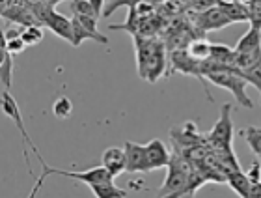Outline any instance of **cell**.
Returning a JSON list of instances; mask_svg holds the SVG:
<instances>
[{"label": "cell", "instance_id": "1", "mask_svg": "<svg viewBox=\"0 0 261 198\" xmlns=\"http://www.w3.org/2000/svg\"><path fill=\"white\" fill-rule=\"evenodd\" d=\"M136 53V69L144 81L149 84L157 83L166 69V43L159 38L133 36Z\"/></svg>", "mask_w": 261, "mask_h": 198}, {"label": "cell", "instance_id": "2", "mask_svg": "<svg viewBox=\"0 0 261 198\" xmlns=\"http://www.w3.org/2000/svg\"><path fill=\"white\" fill-rule=\"evenodd\" d=\"M196 166L185 155L174 152L168 165L166 180L159 189V198H192L191 193V174Z\"/></svg>", "mask_w": 261, "mask_h": 198}, {"label": "cell", "instance_id": "3", "mask_svg": "<svg viewBox=\"0 0 261 198\" xmlns=\"http://www.w3.org/2000/svg\"><path fill=\"white\" fill-rule=\"evenodd\" d=\"M207 83H213L218 88H226L235 95L237 103L245 109H254V103L250 101L248 94H246V83L245 79L239 75V69H213V71L205 73Z\"/></svg>", "mask_w": 261, "mask_h": 198}, {"label": "cell", "instance_id": "4", "mask_svg": "<svg viewBox=\"0 0 261 198\" xmlns=\"http://www.w3.org/2000/svg\"><path fill=\"white\" fill-rule=\"evenodd\" d=\"M231 140H233V123H231V105L226 103L220 109V118L213 129L207 133V142L211 152H224L231 150Z\"/></svg>", "mask_w": 261, "mask_h": 198}, {"label": "cell", "instance_id": "5", "mask_svg": "<svg viewBox=\"0 0 261 198\" xmlns=\"http://www.w3.org/2000/svg\"><path fill=\"white\" fill-rule=\"evenodd\" d=\"M170 67H172V71H177V73H181V75H189V77L198 79L201 83V86L205 88L207 99L213 101L211 94H209V90H207V79L203 77V71H201V62L194 60V58L189 55V51L187 49L172 51V53H170Z\"/></svg>", "mask_w": 261, "mask_h": 198}, {"label": "cell", "instance_id": "6", "mask_svg": "<svg viewBox=\"0 0 261 198\" xmlns=\"http://www.w3.org/2000/svg\"><path fill=\"white\" fill-rule=\"evenodd\" d=\"M189 19L196 27V30L200 34L205 36V32H215V30H220L224 27H229L233 22L229 21V17L222 11L220 6L217 8H211V10L200 11V13H192L189 11Z\"/></svg>", "mask_w": 261, "mask_h": 198}, {"label": "cell", "instance_id": "7", "mask_svg": "<svg viewBox=\"0 0 261 198\" xmlns=\"http://www.w3.org/2000/svg\"><path fill=\"white\" fill-rule=\"evenodd\" d=\"M170 137H172V142H174V150L179 152V154L183 150L192 148V146H209L207 135H201L198 131V126L194 121H187L181 127H172Z\"/></svg>", "mask_w": 261, "mask_h": 198}, {"label": "cell", "instance_id": "8", "mask_svg": "<svg viewBox=\"0 0 261 198\" xmlns=\"http://www.w3.org/2000/svg\"><path fill=\"white\" fill-rule=\"evenodd\" d=\"M2 110H4L6 116H10L11 120L15 121L17 129L21 131V137H22V155H24V161H27L28 168H30V163H28V150L27 146H32V138L28 137L27 129H24V120H22V114H21V109H19V105L17 101L10 95L8 90H2Z\"/></svg>", "mask_w": 261, "mask_h": 198}, {"label": "cell", "instance_id": "9", "mask_svg": "<svg viewBox=\"0 0 261 198\" xmlns=\"http://www.w3.org/2000/svg\"><path fill=\"white\" fill-rule=\"evenodd\" d=\"M123 150H125L127 155V172L129 174H147V172H151L146 154V144H136L127 140Z\"/></svg>", "mask_w": 261, "mask_h": 198}, {"label": "cell", "instance_id": "10", "mask_svg": "<svg viewBox=\"0 0 261 198\" xmlns=\"http://www.w3.org/2000/svg\"><path fill=\"white\" fill-rule=\"evenodd\" d=\"M146 154L147 161H149V166L151 170H159V168H168L170 159H172V154H170L164 142L161 138H153L146 144Z\"/></svg>", "mask_w": 261, "mask_h": 198}, {"label": "cell", "instance_id": "11", "mask_svg": "<svg viewBox=\"0 0 261 198\" xmlns=\"http://www.w3.org/2000/svg\"><path fill=\"white\" fill-rule=\"evenodd\" d=\"M103 166L112 174V176H120L123 172H127V155L125 150L118 148V146H112V148H107L103 152Z\"/></svg>", "mask_w": 261, "mask_h": 198}, {"label": "cell", "instance_id": "12", "mask_svg": "<svg viewBox=\"0 0 261 198\" xmlns=\"http://www.w3.org/2000/svg\"><path fill=\"white\" fill-rule=\"evenodd\" d=\"M261 49V30L256 27H250L243 34V38L235 45V53L243 55V53H254Z\"/></svg>", "mask_w": 261, "mask_h": 198}, {"label": "cell", "instance_id": "13", "mask_svg": "<svg viewBox=\"0 0 261 198\" xmlns=\"http://www.w3.org/2000/svg\"><path fill=\"white\" fill-rule=\"evenodd\" d=\"M220 8L226 15L229 17L231 22H250V13H248V6H245L239 0H222Z\"/></svg>", "mask_w": 261, "mask_h": 198}, {"label": "cell", "instance_id": "14", "mask_svg": "<svg viewBox=\"0 0 261 198\" xmlns=\"http://www.w3.org/2000/svg\"><path fill=\"white\" fill-rule=\"evenodd\" d=\"M226 183H228L229 187L233 189L235 193L239 194L241 198H250V193H252V182L248 180V176H246V172H243V170L229 172L228 176H226Z\"/></svg>", "mask_w": 261, "mask_h": 198}, {"label": "cell", "instance_id": "15", "mask_svg": "<svg viewBox=\"0 0 261 198\" xmlns=\"http://www.w3.org/2000/svg\"><path fill=\"white\" fill-rule=\"evenodd\" d=\"M2 47H4L10 55H19L24 51L27 43L21 38V28H6L4 38H2Z\"/></svg>", "mask_w": 261, "mask_h": 198}, {"label": "cell", "instance_id": "16", "mask_svg": "<svg viewBox=\"0 0 261 198\" xmlns=\"http://www.w3.org/2000/svg\"><path fill=\"white\" fill-rule=\"evenodd\" d=\"M92 193L95 198H125L127 191L120 189L118 185H114V182H103V183H93L90 185Z\"/></svg>", "mask_w": 261, "mask_h": 198}, {"label": "cell", "instance_id": "17", "mask_svg": "<svg viewBox=\"0 0 261 198\" xmlns=\"http://www.w3.org/2000/svg\"><path fill=\"white\" fill-rule=\"evenodd\" d=\"M211 47L213 43H209L205 38H198V39H192L187 51H189V55L198 62H205L211 58Z\"/></svg>", "mask_w": 261, "mask_h": 198}, {"label": "cell", "instance_id": "18", "mask_svg": "<svg viewBox=\"0 0 261 198\" xmlns=\"http://www.w3.org/2000/svg\"><path fill=\"white\" fill-rule=\"evenodd\" d=\"M8 51L2 47V62H0V83L4 86V90H10L11 81H13V60Z\"/></svg>", "mask_w": 261, "mask_h": 198}, {"label": "cell", "instance_id": "19", "mask_svg": "<svg viewBox=\"0 0 261 198\" xmlns=\"http://www.w3.org/2000/svg\"><path fill=\"white\" fill-rule=\"evenodd\" d=\"M241 135L245 137L248 148H250L252 152L261 159V127L250 126V127H246V129H243Z\"/></svg>", "mask_w": 261, "mask_h": 198}, {"label": "cell", "instance_id": "20", "mask_svg": "<svg viewBox=\"0 0 261 198\" xmlns=\"http://www.w3.org/2000/svg\"><path fill=\"white\" fill-rule=\"evenodd\" d=\"M71 21H73V47H79L82 41H86V39H93V41H97V38L93 36L90 30H88L84 24H82L76 17H71Z\"/></svg>", "mask_w": 261, "mask_h": 198}, {"label": "cell", "instance_id": "21", "mask_svg": "<svg viewBox=\"0 0 261 198\" xmlns=\"http://www.w3.org/2000/svg\"><path fill=\"white\" fill-rule=\"evenodd\" d=\"M239 75L248 84H252L261 95V62H257L256 66L248 67V69H239Z\"/></svg>", "mask_w": 261, "mask_h": 198}, {"label": "cell", "instance_id": "22", "mask_svg": "<svg viewBox=\"0 0 261 198\" xmlns=\"http://www.w3.org/2000/svg\"><path fill=\"white\" fill-rule=\"evenodd\" d=\"M21 38L24 39V43H27V47L30 45H38L41 43V39H43V30H41V27H38V24H32V27H22L21 28Z\"/></svg>", "mask_w": 261, "mask_h": 198}, {"label": "cell", "instance_id": "23", "mask_svg": "<svg viewBox=\"0 0 261 198\" xmlns=\"http://www.w3.org/2000/svg\"><path fill=\"white\" fill-rule=\"evenodd\" d=\"M69 8H71V13H73V15L95 17V19H99L95 10H93V6L90 4V0H71Z\"/></svg>", "mask_w": 261, "mask_h": 198}, {"label": "cell", "instance_id": "24", "mask_svg": "<svg viewBox=\"0 0 261 198\" xmlns=\"http://www.w3.org/2000/svg\"><path fill=\"white\" fill-rule=\"evenodd\" d=\"M53 112H55L56 118H69L71 112H73V103H71V99L67 95H60V97L56 99L55 103H53Z\"/></svg>", "mask_w": 261, "mask_h": 198}, {"label": "cell", "instance_id": "25", "mask_svg": "<svg viewBox=\"0 0 261 198\" xmlns=\"http://www.w3.org/2000/svg\"><path fill=\"white\" fill-rule=\"evenodd\" d=\"M140 2H142V0H110L109 4H107V8L103 10V19L110 17L116 10H120V8H129V10H136Z\"/></svg>", "mask_w": 261, "mask_h": 198}, {"label": "cell", "instance_id": "26", "mask_svg": "<svg viewBox=\"0 0 261 198\" xmlns=\"http://www.w3.org/2000/svg\"><path fill=\"white\" fill-rule=\"evenodd\" d=\"M220 2H222V0H187V11L200 13V11L217 8V6H220Z\"/></svg>", "mask_w": 261, "mask_h": 198}, {"label": "cell", "instance_id": "27", "mask_svg": "<svg viewBox=\"0 0 261 198\" xmlns=\"http://www.w3.org/2000/svg\"><path fill=\"white\" fill-rule=\"evenodd\" d=\"M248 13H250V27H256L261 30V2L248 6Z\"/></svg>", "mask_w": 261, "mask_h": 198}, {"label": "cell", "instance_id": "28", "mask_svg": "<svg viewBox=\"0 0 261 198\" xmlns=\"http://www.w3.org/2000/svg\"><path fill=\"white\" fill-rule=\"evenodd\" d=\"M246 176H248V180H250L252 183H259L261 182V163H259V161H254V163L248 166Z\"/></svg>", "mask_w": 261, "mask_h": 198}, {"label": "cell", "instance_id": "29", "mask_svg": "<svg viewBox=\"0 0 261 198\" xmlns=\"http://www.w3.org/2000/svg\"><path fill=\"white\" fill-rule=\"evenodd\" d=\"M90 4L93 6V10H95V13H97V17H103L105 0H90Z\"/></svg>", "mask_w": 261, "mask_h": 198}, {"label": "cell", "instance_id": "30", "mask_svg": "<svg viewBox=\"0 0 261 198\" xmlns=\"http://www.w3.org/2000/svg\"><path fill=\"white\" fill-rule=\"evenodd\" d=\"M250 198H261V182L259 183H252Z\"/></svg>", "mask_w": 261, "mask_h": 198}, {"label": "cell", "instance_id": "31", "mask_svg": "<svg viewBox=\"0 0 261 198\" xmlns=\"http://www.w3.org/2000/svg\"><path fill=\"white\" fill-rule=\"evenodd\" d=\"M144 2H147V4H151L153 8H159V6H163L166 0H144Z\"/></svg>", "mask_w": 261, "mask_h": 198}, {"label": "cell", "instance_id": "32", "mask_svg": "<svg viewBox=\"0 0 261 198\" xmlns=\"http://www.w3.org/2000/svg\"><path fill=\"white\" fill-rule=\"evenodd\" d=\"M239 2H243L245 6H252V4H257V2H261V0H239Z\"/></svg>", "mask_w": 261, "mask_h": 198}, {"label": "cell", "instance_id": "33", "mask_svg": "<svg viewBox=\"0 0 261 198\" xmlns=\"http://www.w3.org/2000/svg\"><path fill=\"white\" fill-rule=\"evenodd\" d=\"M185 2H187V0H185Z\"/></svg>", "mask_w": 261, "mask_h": 198}]
</instances>
